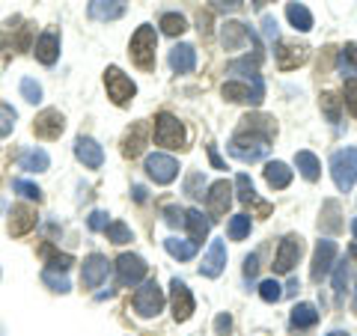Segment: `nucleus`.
<instances>
[{
  "instance_id": "obj_20",
  "label": "nucleus",
  "mask_w": 357,
  "mask_h": 336,
  "mask_svg": "<svg viewBox=\"0 0 357 336\" xmlns=\"http://www.w3.org/2000/svg\"><path fill=\"white\" fill-rule=\"evenodd\" d=\"M274 54H277V66H280L283 72L298 69V66L307 60V48L304 45H295V42H280Z\"/></svg>"
},
{
  "instance_id": "obj_31",
  "label": "nucleus",
  "mask_w": 357,
  "mask_h": 336,
  "mask_svg": "<svg viewBox=\"0 0 357 336\" xmlns=\"http://www.w3.org/2000/svg\"><path fill=\"white\" fill-rule=\"evenodd\" d=\"M42 256L48 259V271H57V274H66L69 268L75 265V256H69V253H57L51 247V244H45L42 247Z\"/></svg>"
},
{
  "instance_id": "obj_19",
  "label": "nucleus",
  "mask_w": 357,
  "mask_h": 336,
  "mask_svg": "<svg viewBox=\"0 0 357 336\" xmlns=\"http://www.w3.org/2000/svg\"><path fill=\"white\" fill-rule=\"evenodd\" d=\"M33 51H36V60L42 66H54L60 60V36L54 30H45L36 39V45H33Z\"/></svg>"
},
{
  "instance_id": "obj_56",
  "label": "nucleus",
  "mask_w": 357,
  "mask_h": 336,
  "mask_svg": "<svg viewBox=\"0 0 357 336\" xmlns=\"http://www.w3.org/2000/svg\"><path fill=\"white\" fill-rule=\"evenodd\" d=\"M351 312L357 316V292H354V300H351Z\"/></svg>"
},
{
  "instance_id": "obj_25",
  "label": "nucleus",
  "mask_w": 357,
  "mask_h": 336,
  "mask_svg": "<svg viewBox=\"0 0 357 336\" xmlns=\"http://www.w3.org/2000/svg\"><path fill=\"white\" fill-rule=\"evenodd\" d=\"M164 247H167V253H170L173 259H178V262H191L194 256H197V250H199V244L191 241V238H167V241H164Z\"/></svg>"
},
{
  "instance_id": "obj_6",
  "label": "nucleus",
  "mask_w": 357,
  "mask_h": 336,
  "mask_svg": "<svg viewBox=\"0 0 357 336\" xmlns=\"http://www.w3.org/2000/svg\"><path fill=\"white\" fill-rule=\"evenodd\" d=\"M105 86H107V96H110V102L119 105V107H126L134 93H137V86H134V81L119 69V66H110V69L105 72Z\"/></svg>"
},
{
  "instance_id": "obj_43",
  "label": "nucleus",
  "mask_w": 357,
  "mask_h": 336,
  "mask_svg": "<svg viewBox=\"0 0 357 336\" xmlns=\"http://www.w3.org/2000/svg\"><path fill=\"white\" fill-rule=\"evenodd\" d=\"M345 283H349V265H337V271H333V292H337L340 298L345 295Z\"/></svg>"
},
{
  "instance_id": "obj_11",
  "label": "nucleus",
  "mask_w": 357,
  "mask_h": 336,
  "mask_svg": "<svg viewBox=\"0 0 357 336\" xmlns=\"http://www.w3.org/2000/svg\"><path fill=\"white\" fill-rule=\"evenodd\" d=\"M229 203H232V185L227 182V178H220V182L211 185L208 194H206V206H208L211 220H220L223 215H227Z\"/></svg>"
},
{
  "instance_id": "obj_33",
  "label": "nucleus",
  "mask_w": 357,
  "mask_h": 336,
  "mask_svg": "<svg viewBox=\"0 0 357 336\" xmlns=\"http://www.w3.org/2000/svg\"><path fill=\"white\" fill-rule=\"evenodd\" d=\"M143 143H146V128L134 125V131H128L126 143H122V155H126V158H137L143 152Z\"/></svg>"
},
{
  "instance_id": "obj_44",
  "label": "nucleus",
  "mask_w": 357,
  "mask_h": 336,
  "mask_svg": "<svg viewBox=\"0 0 357 336\" xmlns=\"http://www.w3.org/2000/svg\"><path fill=\"white\" fill-rule=\"evenodd\" d=\"M203 188H206V182H203V176H199V173H191V176H188V182H185V194L188 197H203Z\"/></svg>"
},
{
  "instance_id": "obj_15",
  "label": "nucleus",
  "mask_w": 357,
  "mask_h": 336,
  "mask_svg": "<svg viewBox=\"0 0 357 336\" xmlns=\"http://www.w3.org/2000/svg\"><path fill=\"white\" fill-rule=\"evenodd\" d=\"M170 304H173L176 321H188L194 316V295H191V289H188L178 277L170 283Z\"/></svg>"
},
{
  "instance_id": "obj_22",
  "label": "nucleus",
  "mask_w": 357,
  "mask_h": 336,
  "mask_svg": "<svg viewBox=\"0 0 357 336\" xmlns=\"http://www.w3.org/2000/svg\"><path fill=\"white\" fill-rule=\"evenodd\" d=\"M250 36L253 33L248 30V24H241V21H227V24L220 27V42L227 51H238Z\"/></svg>"
},
{
  "instance_id": "obj_41",
  "label": "nucleus",
  "mask_w": 357,
  "mask_h": 336,
  "mask_svg": "<svg viewBox=\"0 0 357 336\" xmlns=\"http://www.w3.org/2000/svg\"><path fill=\"white\" fill-rule=\"evenodd\" d=\"M21 96H24V102L39 105L42 102V86L33 81V77H24V81H21Z\"/></svg>"
},
{
  "instance_id": "obj_52",
  "label": "nucleus",
  "mask_w": 357,
  "mask_h": 336,
  "mask_svg": "<svg viewBox=\"0 0 357 336\" xmlns=\"http://www.w3.org/2000/svg\"><path fill=\"white\" fill-rule=\"evenodd\" d=\"M215 330H218L220 336H227V333L232 330V319L227 316V312H220V316H218V321H215Z\"/></svg>"
},
{
  "instance_id": "obj_58",
  "label": "nucleus",
  "mask_w": 357,
  "mask_h": 336,
  "mask_svg": "<svg viewBox=\"0 0 357 336\" xmlns=\"http://www.w3.org/2000/svg\"><path fill=\"white\" fill-rule=\"evenodd\" d=\"M351 256H354V259H357V241L351 244Z\"/></svg>"
},
{
  "instance_id": "obj_9",
  "label": "nucleus",
  "mask_w": 357,
  "mask_h": 336,
  "mask_svg": "<svg viewBox=\"0 0 357 336\" xmlns=\"http://www.w3.org/2000/svg\"><path fill=\"white\" fill-rule=\"evenodd\" d=\"M110 268H114V265L107 262V256H102V253L86 256L84 265H81V283H84V289H98L110 277Z\"/></svg>"
},
{
  "instance_id": "obj_16",
  "label": "nucleus",
  "mask_w": 357,
  "mask_h": 336,
  "mask_svg": "<svg viewBox=\"0 0 357 336\" xmlns=\"http://www.w3.org/2000/svg\"><path fill=\"white\" fill-rule=\"evenodd\" d=\"M75 158L84 167H89V170H98V167L105 164V149L98 146L93 137H77L75 140Z\"/></svg>"
},
{
  "instance_id": "obj_29",
  "label": "nucleus",
  "mask_w": 357,
  "mask_h": 336,
  "mask_svg": "<svg viewBox=\"0 0 357 336\" xmlns=\"http://www.w3.org/2000/svg\"><path fill=\"white\" fill-rule=\"evenodd\" d=\"M286 18H289V24H292L295 30H301V33L312 30V15H310V9L304 3H286Z\"/></svg>"
},
{
  "instance_id": "obj_10",
  "label": "nucleus",
  "mask_w": 357,
  "mask_h": 336,
  "mask_svg": "<svg viewBox=\"0 0 357 336\" xmlns=\"http://www.w3.org/2000/svg\"><path fill=\"white\" fill-rule=\"evenodd\" d=\"M146 173L149 178H155L158 185H170L173 178L178 176V161L173 155H164V152H152L146 158Z\"/></svg>"
},
{
  "instance_id": "obj_23",
  "label": "nucleus",
  "mask_w": 357,
  "mask_h": 336,
  "mask_svg": "<svg viewBox=\"0 0 357 336\" xmlns=\"http://www.w3.org/2000/svg\"><path fill=\"white\" fill-rule=\"evenodd\" d=\"M170 69L176 75H188L197 69V51L191 48V45H176V48L170 51Z\"/></svg>"
},
{
  "instance_id": "obj_3",
  "label": "nucleus",
  "mask_w": 357,
  "mask_h": 336,
  "mask_svg": "<svg viewBox=\"0 0 357 336\" xmlns=\"http://www.w3.org/2000/svg\"><path fill=\"white\" fill-rule=\"evenodd\" d=\"M331 176H333V185H337L342 194H349V190L354 188V182H357V146L333 152V158H331Z\"/></svg>"
},
{
  "instance_id": "obj_5",
  "label": "nucleus",
  "mask_w": 357,
  "mask_h": 336,
  "mask_svg": "<svg viewBox=\"0 0 357 336\" xmlns=\"http://www.w3.org/2000/svg\"><path fill=\"white\" fill-rule=\"evenodd\" d=\"M223 98H229V102H238V105H259L262 96H265V84H262V75L253 77V81H227L220 86Z\"/></svg>"
},
{
  "instance_id": "obj_30",
  "label": "nucleus",
  "mask_w": 357,
  "mask_h": 336,
  "mask_svg": "<svg viewBox=\"0 0 357 336\" xmlns=\"http://www.w3.org/2000/svg\"><path fill=\"white\" fill-rule=\"evenodd\" d=\"M295 167L301 170V176H304L307 182H316L319 173H321L319 158H316V155H312V152H307V149H301V152L295 155Z\"/></svg>"
},
{
  "instance_id": "obj_35",
  "label": "nucleus",
  "mask_w": 357,
  "mask_h": 336,
  "mask_svg": "<svg viewBox=\"0 0 357 336\" xmlns=\"http://www.w3.org/2000/svg\"><path fill=\"white\" fill-rule=\"evenodd\" d=\"M250 215H232L229 217V238L232 241H241V238H248L250 235Z\"/></svg>"
},
{
  "instance_id": "obj_7",
  "label": "nucleus",
  "mask_w": 357,
  "mask_h": 336,
  "mask_svg": "<svg viewBox=\"0 0 357 336\" xmlns=\"http://www.w3.org/2000/svg\"><path fill=\"white\" fill-rule=\"evenodd\" d=\"M164 307V292H161V286L155 283V280H146V283H140V289L134 292V312L143 319H152V316H158Z\"/></svg>"
},
{
  "instance_id": "obj_46",
  "label": "nucleus",
  "mask_w": 357,
  "mask_h": 336,
  "mask_svg": "<svg viewBox=\"0 0 357 336\" xmlns=\"http://www.w3.org/2000/svg\"><path fill=\"white\" fill-rule=\"evenodd\" d=\"M342 102L349 105V110L357 116V77H349V81H345V98Z\"/></svg>"
},
{
  "instance_id": "obj_40",
  "label": "nucleus",
  "mask_w": 357,
  "mask_h": 336,
  "mask_svg": "<svg viewBox=\"0 0 357 336\" xmlns=\"http://www.w3.org/2000/svg\"><path fill=\"white\" fill-rule=\"evenodd\" d=\"M259 298L265 300V304H277V300L283 298V286L277 283V280H265V283L259 286Z\"/></svg>"
},
{
  "instance_id": "obj_37",
  "label": "nucleus",
  "mask_w": 357,
  "mask_h": 336,
  "mask_svg": "<svg viewBox=\"0 0 357 336\" xmlns=\"http://www.w3.org/2000/svg\"><path fill=\"white\" fill-rule=\"evenodd\" d=\"M105 235H107V241H114V244H128V241H134L131 229H128V227H126V223H122V220H114V223H107Z\"/></svg>"
},
{
  "instance_id": "obj_27",
  "label": "nucleus",
  "mask_w": 357,
  "mask_h": 336,
  "mask_svg": "<svg viewBox=\"0 0 357 336\" xmlns=\"http://www.w3.org/2000/svg\"><path fill=\"white\" fill-rule=\"evenodd\" d=\"M236 190H238V199H241L244 206H259L262 215H268V211H271V206L262 203V199L256 197V188H253V182H250V176L241 173V176L236 178Z\"/></svg>"
},
{
  "instance_id": "obj_1",
  "label": "nucleus",
  "mask_w": 357,
  "mask_h": 336,
  "mask_svg": "<svg viewBox=\"0 0 357 336\" xmlns=\"http://www.w3.org/2000/svg\"><path fill=\"white\" fill-rule=\"evenodd\" d=\"M268 143H271V140L259 137V134L238 131L236 137L229 140L227 152H229V155H232V158H236V161H244V164H256V161H262L265 155H268Z\"/></svg>"
},
{
  "instance_id": "obj_42",
  "label": "nucleus",
  "mask_w": 357,
  "mask_h": 336,
  "mask_svg": "<svg viewBox=\"0 0 357 336\" xmlns=\"http://www.w3.org/2000/svg\"><path fill=\"white\" fill-rule=\"evenodd\" d=\"M13 188H15V190H18V194L24 197V199H36V203L42 199V190H39V185L27 182V178H15V182H13Z\"/></svg>"
},
{
  "instance_id": "obj_17",
  "label": "nucleus",
  "mask_w": 357,
  "mask_h": 336,
  "mask_svg": "<svg viewBox=\"0 0 357 336\" xmlns=\"http://www.w3.org/2000/svg\"><path fill=\"white\" fill-rule=\"evenodd\" d=\"M223 268H227V244H223V241H211L206 259H203V265H199V274L215 280V277L223 274Z\"/></svg>"
},
{
  "instance_id": "obj_55",
  "label": "nucleus",
  "mask_w": 357,
  "mask_h": 336,
  "mask_svg": "<svg viewBox=\"0 0 357 336\" xmlns=\"http://www.w3.org/2000/svg\"><path fill=\"white\" fill-rule=\"evenodd\" d=\"M295 292H298V280H292V283H289V289H286L283 295H295Z\"/></svg>"
},
{
  "instance_id": "obj_26",
  "label": "nucleus",
  "mask_w": 357,
  "mask_h": 336,
  "mask_svg": "<svg viewBox=\"0 0 357 336\" xmlns=\"http://www.w3.org/2000/svg\"><path fill=\"white\" fill-rule=\"evenodd\" d=\"M265 182L274 190H283V188H289V182H292V170H289L283 161H268L265 164Z\"/></svg>"
},
{
  "instance_id": "obj_54",
  "label": "nucleus",
  "mask_w": 357,
  "mask_h": 336,
  "mask_svg": "<svg viewBox=\"0 0 357 336\" xmlns=\"http://www.w3.org/2000/svg\"><path fill=\"white\" fill-rule=\"evenodd\" d=\"M134 199H137V203H143V199H146V190H143L140 185H137V188H134Z\"/></svg>"
},
{
  "instance_id": "obj_57",
  "label": "nucleus",
  "mask_w": 357,
  "mask_h": 336,
  "mask_svg": "<svg viewBox=\"0 0 357 336\" xmlns=\"http://www.w3.org/2000/svg\"><path fill=\"white\" fill-rule=\"evenodd\" d=\"M328 336H349V333H345V330H333V333H328Z\"/></svg>"
},
{
  "instance_id": "obj_36",
  "label": "nucleus",
  "mask_w": 357,
  "mask_h": 336,
  "mask_svg": "<svg viewBox=\"0 0 357 336\" xmlns=\"http://www.w3.org/2000/svg\"><path fill=\"white\" fill-rule=\"evenodd\" d=\"M158 27L167 33V36H182V33L188 30V21L182 15H176V13H167V15H161Z\"/></svg>"
},
{
  "instance_id": "obj_60",
  "label": "nucleus",
  "mask_w": 357,
  "mask_h": 336,
  "mask_svg": "<svg viewBox=\"0 0 357 336\" xmlns=\"http://www.w3.org/2000/svg\"><path fill=\"white\" fill-rule=\"evenodd\" d=\"M268 3V0H256V6H265Z\"/></svg>"
},
{
  "instance_id": "obj_48",
  "label": "nucleus",
  "mask_w": 357,
  "mask_h": 336,
  "mask_svg": "<svg viewBox=\"0 0 357 336\" xmlns=\"http://www.w3.org/2000/svg\"><path fill=\"white\" fill-rule=\"evenodd\" d=\"M107 223H110V220H107V211H102V208L89 215V229H93V232H105Z\"/></svg>"
},
{
  "instance_id": "obj_47",
  "label": "nucleus",
  "mask_w": 357,
  "mask_h": 336,
  "mask_svg": "<svg viewBox=\"0 0 357 336\" xmlns=\"http://www.w3.org/2000/svg\"><path fill=\"white\" fill-rule=\"evenodd\" d=\"M164 220L170 223V227H185V208L167 206V208H164Z\"/></svg>"
},
{
  "instance_id": "obj_59",
  "label": "nucleus",
  "mask_w": 357,
  "mask_h": 336,
  "mask_svg": "<svg viewBox=\"0 0 357 336\" xmlns=\"http://www.w3.org/2000/svg\"><path fill=\"white\" fill-rule=\"evenodd\" d=\"M351 232H354V238H357V220L351 223Z\"/></svg>"
},
{
  "instance_id": "obj_14",
  "label": "nucleus",
  "mask_w": 357,
  "mask_h": 336,
  "mask_svg": "<svg viewBox=\"0 0 357 336\" xmlns=\"http://www.w3.org/2000/svg\"><path fill=\"white\" fill-rule=\"evenodd\" d=\"M63 128H66V119H63L60 110H54V107L42 110V114L36 116V122H33V134L42 137V140H57L63 134Z\"/></svg>"
},
{
  "instance_id": "obj_12",
  "label": "nucleus",
  "mask_w": 357,
  "mask_h": 336,
  "mask_svg": "<svg viewBox=\"0 0 357 336\" xmlns=\"http://www.w3.org/2000/svg\"><path fill=\"white\" fill-rule=\"evenodd\" d=\"M301 250H304V244H301V235H286V238L280 241V250H277L274 271H277V274H289V271H292V268L298 265Z\"/></svg>"
},
{
  "instance_id": "obj_50",
  "label": "nucleus",
  "mask_w": 357,
  "mask_h": 336,
  "mask_svg": "<svg viewBox=\"0 0 357 336\" xmlns=\"http://www.w3.org/2000/svg\"><path fill=\"white\" fill-rule=\"evenodd\" d=\"M256 271H259V256L250 253L248 259H244V280H253V277H256Z\"/></svg>"
},
{
  "instance_id": "obj_38",
  "label": "nucleus",
  "mask_w": 357,
  "mask_h": 336,
  "mask_svg": "<svg viewBox=\"0 0 357 336\" xmlns=\"http://www.w3.org/2000/svg\"><path fill=\"white\" fill-rule=\"evenodd\" d=\"M42 283H45V286H51V292H60V295L72 292L69 277H66V274H57V271H45V274H42Z\"/></svg>"
},
{
  "instance_id": "obj_39",
  "label": "nucleus",
  "mask_w": 357,
  "mask_h": 336,
  "mask_svg": "<svg viewBox=\"0 0 357 336\" xmlns=\"http://www.w3.org/2000/svg\"><path fill=\"white\" fill-rule=\"evenodd\" d=\"M15 119H18V114H15L13 107H9V105H0V140L13 134V128H15Z\"/></svg>"
},
{
  "instance_id": "obj_53",
  "label": "nucleus",
  "mask_w": 357,
  "mask_h": 336,
  "mask_svg": "<svg viewBox=\"0 0 357 336\" xmlns=\"http://www.w3.org/2000/svg\"><path fill=\"white\" fill-rule=\"evenodd\" d=\"M208 158H211V164H215L218 170H223V161H220V155H218V149H215V146H208Z\"/></svg>"
},
{
  "instance_id": "obj_45",
  "label": "nucleus",
  "mask_w": 357,
  "mask_h": 336,
  "mask_svg": "<svg viewBox=\"0 0 357 336\" xmlns=\"http://www.w3.org/2000/svg\"><path fill=\"white\" fill-rule=\"evenodd\" d=\"M321 107H325V114L331 122H340V98L337 96H321Z\"/></svg>"
},
{
  "instance_id": "obj_2",
  "label": "nucleus",
  "mask_w": 357,
  "mask_h": 336,
  "mask_svg": "<svg viewBox=\"0 0 357 336\" xmlns=\"http://www.w3.org/2000/svg\"><path fill=\"white\" fill-rule=\"evenodd\" d=\"M155 48H158V33H155L152 24H140L137 33L131 36V60L143 72L155 69Z\"/></svg>"
},
{
  "instance_id": "obj_32",
  "label": "nucleus",
  "mask_w": 357,
  "mask_h": 336,
  "mask_svg": "<svg viewBox=\"0 0 357 336\" xmlns=\"http://www.w3.org/2000/svg\"><path fill=\"white\" fill-rule=\"evenodd\" d=\"M289 321H292V328L304 330V328H312V324L319 321V312H316V307H312V304H298L292 310V316H289Z\"/></svg>"
},
{
  "instance_id": "obj_24",
  "label": "nucleus",
  "mask_w": 357,
  "mask_h": 336,
  "mask_svg": "<svg viewBox=\"0 0 357 336\" xmlns=\"http://www.w3.org/2000/svg\"><path fill=\"white\" fill-rule=\"evenodd\" d=\"M185 227H188V232H191V241L199 244L208 235V229H211V217L203 215L199 208H188L185 211Z\"/></svg>"
},
{
  "instance_id": "obj_8",
  "label": "nucleus",
  "mask_w": 357,
  "mask_h": 336,
  "mask_svg": "<svg viewBox=\"0 0 357 336\" xmlns=\"http://www.w3.org/2000/svg\"><path fill=\"white\" fill-rule=\"evenodd\" d=\"M116 280H119V286H140L143 280H146V271H149V265L140 259L137 253H122L119 259H116Z\"/></svg>"
},
{
  "instance_id": "obj_13",
  "label": "nucleus",
  "mask_w": 357,
  "mask_h": 336,
  "mask_svg": "<svg viewBox=\"0 0 357 336\" xmlns=\"http://www.w3.org/2000/svg\"><path fill=\"white\" fill-rule=\"evenodd\" d=\"M333 259H337V244H333L331 238H321L316 244V253H312V268H310V277L319 280L321 277H328L331 274V268H333Z\"/></svg>"
},
{
  "instance_id": "obj_49",
  "label": "nucleus",
  "mask_w": 357,
  "mask_h": 336,
  "mask_svg": "<svg viewBox=\"0 0 357 336\" xmlns=\"http://www.w3.org/2000/svg\"><path fill=\"white\" fill-rule=\"evenodd\" d=\"M211 6H215L218 13H238L244 6V0H211Z\"/></svg>"
},
{
  "instance_id": "obj_4",
  "label": "nucleus",
  "mask_w": 357,
  "mask_h": 336,
  "mask_svg": "<svg viewBox=\"0 0 357 336\" xmlns=\"http://www.w3.org/2000/svg\"><path fill=\"white\" fill-rule=\"evenodd\" d=\"M185 140H188L185 125L173 114H158V116H155V143H158V146L182 149Z\"/></svg>"
},
{
  "instance_id": "obj_18",
  "label": "nucleus",
  "mask_w": 357,
  "mask_h": 336,
  "mask_svg": "<svg viewBox=\"0 0 357 336\" xmlns=\"http://www.w3.org/2000/svg\"><path fill=\"white\" fill-rule=\"evenodd\" d=\"M86 15L93 21H116L126 15V0H89Z\"/></svg>"
},
{
  "instance_id": "obj_51",
  "label": "nucleus",
  "mask_w": 357,
  "mask_h": 336,
  "mask_svg": "<svg viewBox=\"0 0 357 336\" xmlns=\"http://www.w3.org/2000/svg\"><path fill=\"white\" fill-rule=\"evenodd\" d=\"M262 30H265V36H268V42H277V18H271V15H265V18H262Z\"/></svg>"
},
{
  "instance_id": "obj_21",
  "label": "nucleus",
  "mask_w": 357,
  "mask_h": 336,
  "mask_svg": "<svg viewBox=\"0 0 357 336\" xmlns=\"http://www.w3.org/2000/svg\"><path fill=\"white\" fill-rule=\"evenodd\" d=\"M39 223V217H36V211H33L30 206H13V211H9V232L13 235H27L33 227Z\"/></svg>"
},
{
  "instance_id": "obj_34",
  "label": "nucleus",
  "mask_w": 357,
  "mask_h": 336,
  "mask_svg": "<svg viewBox=\"0 0 357 336\" xmlns=\"http://www.w3.org/2000/svg\"><path fill=\"white\" fill-rule=\"evenodd\" d=\"M337 69H340V75H357V45L354 42H349L345 48L340 51V57H337Z\"/></svg>"
},
{
  "instance_id": "obj_28",
  "label": "nucleus",
  "mask_w": 357,
  "mask_h": 336,
  "mask_svg": "<svg viewBox=\"0 0 357 336\" xmlns=\"http://www.w3.org/2000/svg\"><path fill=\"white\" fill-rule=\"evenodd\" d=\"M18 167L21 170H27V173H45L51 167V158H48V152L45 149H27L18 158Z\"/></svg>"
}]
</instances>
